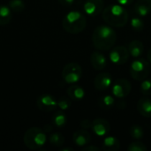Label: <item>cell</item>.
I'll return each instance as SVG.
<instances>
[{
    "instance_id": "obj_1",
    "label": "cell",
    "mask_w": 151,
    "mask_h": 151,
    "mask_svg": "<svg viewBox=\"0 0 151 151\" xmlns=\"http://www.w3.org/2000/svg\"><path fill=\"white\" fill-rule=\"evenodd\" d=\"M117 41V34L109 25L98 26L92 34L93 46L98 50L106 51L111 50Z\"/></svg>"
},
{
    "instance_id": "obj_2",
    "label": "cell",
    "mask_w": 151,
    "mask_h": 151,
    "mask_svg": "<svg viewBox=\"0 0 151 151\" xmlns=\"http://www.w3.org/2000/svg\"><path fill=\"white\" fill-rule=\"evenodd\" d=\"M103 19L113 27H122L128 22V12L121 4H111L103 11Z\"/></svg>"
},
{
    "instance_id": "obj_3",
    "label": "cell",
    "mask_w": 151,
    "mask_h": 151,
    "mask_svg": "<svg viewBox=\"0 0 151 151\" xmlns=\"http://www.w3.org/2000/svg\"><path fill=\"white\" fill-rule=\"evenodd\" d=\"M87 26L86 16L78 11L69 12L62 20V27L65 31L72 35L81 33Z\"/></svg>"
},
{
    "instance_id": "obj_4",
    "label": "cell",
    "mask_w": 151,
    "mask_h": 151,
    "mask_svg": "<svg viewBox=\"0 0 151 151\" xmlns=\"http://www.w3.org/2000/svg\"><path fill=\"white\" fill-rule=\"evenodd\" d=\"M23 141L27 149L31 150H40L45 145L47 142V136L43 129L39 127H31L26 131Z\"/></svg>"
},
{
    "instance_id": "obj_5",
    "label": "cell",
    "mask_w": 151,
    "mask_h": 151,
    "mask_svg": "<svg viewBox=\"0 0 151 151\" xmlns=\"http://www.w3.org/2000/svg\"><path fill=\"white\" fill-rule=\"evenodd\" d=\"M150 73V63L145 59L138 58L132 62L130 73L134 80L142 81L145 80Z\"/></svg>"
},
{
    "instance_id": "obj_6",
    "label": "cell",
    "mask_w": 151,
    "mask_h": 151,
    "mask_svg": "<svg viewBox=\"0 0 151 151\" xmlns=\"http://www.w3.org/2000/svg\"><path fill=\"white\" fill-rule=\"evenodd\" d=\"M82 77V68L78 63H69L62 70V78L68 84L78 82Z\"/></svg>"
},
{
    "instance_id": "obj_7",
    "label": "cell",
    "mask_w": 151,
    "mask_h": 151,
    "mask_svg": "<svg viewBox=\"0 0 151 151\" xmlns=\"http://www.w3.org/2000/svg\"><path fill=\"white\" fill-rule=\"evenodd\" d=\"M132 89L131 82L127 79H119L117 80L112 87H111V93L117 98H125L127 97Z\"/></svg>"
},
{
    "instance_id": "obj_8",
    "label": "cell",
    "mask_w": 151,
    "mask_h": 151,
    "mask_svg": "<svg viewBox=\"0 0 151 151\" xmlns=\"http://www.w3.org/2000/svg\"><path fill=\"white\" fill-rule=\"evenodd\" d=\"M129 56L130 54L128 49H127L125 46H116L111 50L109 58L113 64L121 65L128 61Z\"/></svg>"
},
{
    "instance_id": "obj_9",
    "label": "cell",
    "mask_w": 151,
    "mask_h": 151,
    "mask_svg": "<svg viewBox=\"0 0 151 151\" xmlns=\"http://www.w3.org/2000/svg\"><path fill=\"white\" fill-rule=\"evenodd\" d=\"M36 105L38 109L43 112L53 111L58 106V101L50 94L41 95L36 100Z\"/></svg>"
},
{
    "instance_id": "obj_10",
    "label": "cell",
    "mask_w": 151,
    "mask_h": 151,
    "mask_svg": "<svg viewBox=\"0 0 151 151\" xmlns=\"http://www.w3.org/2000/svg\"><path fill=\"white\" fill-rule=\"evenodd\" d=\"M104 0H87L83 4V10L88 16H97L104 11Z\"/></svg>"
},
{
    "instance_id": "obj_11",
    "label": "cell",
    "mask_w": 151,
    "mask_h": 151,
    "mask_svg": "<svg viewBox=\"0 0 151 151\" xmlns=\"http://www.w3.org/2000/svg\"><path fill=\"white\" fill-rule=\"evenodd\" d=\"M112 83V76L109 73H98L94 80L95 88L99 91L107 90Z\"/></svg>"
},
{
    "instance_id": "obj_12",
    "label": "cell",
    "mask_w": 151,
    "mask_h": 151,
    "mask_svg": "<svg viewBox=\"0 0 151 151\" xmlns=\"http://www.w3.org/2000/svg\"><path fill=\"white\" fill-rule=\"evenodd\" d=\"M91 128H92L93 132L95 133V134H96L97 136L103 137V136L107 135L108 133L110 132L111 125H110L109 121H107L106 119L98 118L92 121Z\"/></svg>"
},
{
    "instance_id": "obj_13",
    "label": "cell",
    "mask_w": 151,
    "mask_h": 151,
    "mask_svg": "<svg viewBox=\"0 0 151 151\" xmlns=\"http://www.w3.org/2000/svg\"><path fill=\"white\" fill-rule=\"evenodd\" d=\"M73 141L78 147H85L91 142V135L86 129L82 128L73 134Z\"/></svg>"
},
{
    "instance_id": "obj_14",
    "label": "cell",
    "mask_w": 151,
    "mask_h": 151,
    "mask_svg": "<svg viewBox=\"0 0 151 151\" xmlns=\"http://www.w3.org/2000/svg\"><path fill=\"white\" fill-rule=\"evenodd\" d=\"M90 63H91L93 68L97 71L104 70L107 66V59H106L105 56L97 50L92 52V54L90 56Z\"/></svg>"
},
{
    "instance_id": "obj_15",
    "label": "cell",
    "mask_w": 151,
    "mask_h": 151,
    "mask_svg": "<svg viewBox=\"0 0 151 151\" xmlns=\"http://www.w3.org/2000/svg\"><path fill=\"white\" fill-rule=\"evenodd\" d=\"M134 11L140 17H145L151 12V0H137L134 4Z\"/></svg>"
},
{
    "instance_id": "obj_16",
    "label": "cell",
    "mask_w": 151,
    "mask_h": 151,
    "mask_svg": "<svg viewBox=\"0 0 151 151\" xmlns=\"http://www.w3.org/2000/svg\"><path fill=\"white\" fill-rule=\"evenodd\" d=\"M137 111L139 113L145 117L151 118V99L148 97H142L137 104Z\"/></svg>"
},
{
    "instance_id": "obj_17",
    "label": "cell",
    "mask_w": 151,
    "mask_h": 151,
    "mask_svg": "<svg viewBox=\"0 0 151 151\" xmlns=\"http://www.w3.org/2000/svg\"><path fill=\"white\" fill-rule=\"evenodd\" d=\"M67 96L71 100L73 101H81L85 96V91L82 88V87L78 85H72L70 86L66 90Z\"/></svg>"
},
{
    "instance_id": "obj_18",
    "label": "cell",
    "mask_w": 151,
    "mask_h": 151,
    "mask_svg": "<svg viewBox=\"0 0 151 151\" xmlns=\"http://www.w3.org/2000/svg\"><path fill=\"white\" fill-rule=\"evenodd\" d=\"M102 149L105 151H118L120 149L119 141L114 136H107L104 139Z\"/></svg>"
},
{
    "instance_id": "obj_19",
    "label": "cell",
    "mask_w": 151,
    "mask_h": 151,
    "mask_svg": "<svg viewBox=\"0 0 151 151\" xmlns=\"http://www.w3.org/2000/svg\"><path fill=\"white\" fill-rule=\"evenodd\" d=\"M128 51L129 54L133 57V58H139L141 55H142L143 51H144V45L143 43L139 41V40H134L132 41L129 44H128Z\"/></svg>"
},
{
    "instance_id": "obj_20",
    "label": "cell",
    "mask_w": 151,
    "mask_h": 151,
    "mask_svg": "<svg viewBox=\"0 0 151 151\" xmlns=\"http://www.w3.org/2000/svg\"><path fill=\"white\" fill-rule=\"evenodd\" d=\"M12 18V11L8 5H0V26H6Z\"/></svg>"
},
{
    "instance_id": "obj_21",
    "label": "cell",
    "mask_w": 151,
    "mask_h": 151,
    "mask_svg": "<svg viewBox=\"0 0 151 151\" xmlns=\"http://www.w3.org/2000/svg\"><path fill=\"white\" fill-rule=\"evenodd\" d=\"M116 102H115V98L112 96L107 95V96H104L102 97L99 98L98 100V105L100 108H102L103 110H111V108L114 107Z\"/></svg>"
},
{
    "instance_id": "obj_22",
    "label": "cell",
    "mask_w": 151,
    "mask_h": 151,
    "mask_svg": "<svg viewBox=\"0 0 151 151\" xmlns=\"http://www.w3.org/2000/svg\"><path fill=\"white\" fill-rule=\"evenodd\" d=\"M67 122V118L65 114L63 112V111H56L52 117V123L57 127H63L66 125Z\"/></svg>"
},
{
    "instance_id": "obj_23",
    "label": "cell",
    "mask_w": 151,
    "mask_h": 151,
    "mask_svg": "<svg viewBox=\"0 0 151 151\" xmlns=\"http://www.w3.org/2000/svg\"><path fill=\"white\" fill-rule=\"evenodd\" d=\"M49 142L52 146L61 147L65 143V137L60 133H54V134L50 135Z\"/></svg>"
},
{
    "instance_id": "obj_24",
    "label": "cell",
    "mask_w": 151,
    "mask_h": 151,
    "mask_svg": "<svg viewBox=\"0 0 151 151\" xmlns=\"http://www.w3.org/2000/svg\"><path fill=\"white\" fill-rule=\"evenodd\" d=\"M129 133H130V135L133 139L134 140H142L143 137H144V130L143 128L139 126V125H134L133 126L130 130H129Z\"/></svg>"
},
{
    "instance_id": "obj_25",
    "label": "cell",
    "mask_w": 151,
    "mask_h": 151,
    "mask_svg": "<svg viewBox=\"0 0 151 151\" xmlns=\"http://www.w3.org/2000/svg\"><path fill=\"white\" fill-rule=\"evenodd\" d=\"M8 6L13 12H21L24 11L26 4L23 0H11L8 3Z\"/></svg>"
},
{
    "instance_id": "obj_26",
    "label": "cell",
    "mask_w": 151,
    "mask_h": 151,
    "mask_svg": "<svg viewBox=\"0 0 151 151\" xmlns=\"http://www.w3.org/2000/svg\"><path fill=\"white\" fill-rule=\"evenodd\" d=\"M131 27L136 32H142L145 28V23L142 19L139 17H133L131 19Z\"/></svg>"
},
{
    "instance_id": "obj_27",
    "label": "cell",
    "mask_w": 151,
    "mask_h": 151,
    "mask_svg": "<svg viewBox=\"0 0 151 151\" xmlns=\"http://www.w3.org/2000/svg\"><path fill=\"white\" fill-rule=\"evenodd\" d=\"M127 150L128 151H147L148 148L146 147V145L144 143H142V142L136 141L132 142L131 144L128 145L127 147Z\"/></svg>"
},
{
    "instance_id": "obj_28",
    "label": "cell",
    "mask_w": 151,
    "mask_h": 151,
    "mask_svg": "<svg viewBox=\"0 0 151 151\" xmlns=\"http://www.w3.org/2000/svg\"><path fill=\"white\" fill-rule=\"evenodd\" d=\"M141 92L144 96H151V80H143L141 84Z\"/></svg>"
},
{
    "instance_id": "obj_29",
    "label": "cell",
    "mask_w": 151,
    "mask_h": 151,
    "mask_svg": "<svg viewBox=\"0 0 151 151\" xmlns=\"http://www.w3.org/2000/svg\"><path fill=\"white\" fill-rule=\"evenodd\" d=\"M72 105L71 103V98H67V97H61L59 98V100L58 101V106L59 107V109L61 111H66L68 110Z\"/></svg>"
},
{
    "instance_id": "obj_30",
    "label": "cell",
    "mask_w": 151,
    "mask_h": 151,
    "mask_svg": "<svg viewBox=\"0 0 151 151\" xmlns=\"http://www.w3.org/2000/svg\"><path fill=\"white\" fill-rule=\"evenodd\" d=\"M81 127L83 128V129H88V128H91L92 127V121H90L89 119H84L81 122Z\"/></svg>"
},
{
    "instance_id": "obj_31",
    "label": "cell",
    "mask_w": 151,
    "mask_h": 151,
    "mask_svg": "<svg viewBox=\"0 0 151 151\" xmlns=\"http://www.w3.org/2000/svg\"><path fill=\"white\" fill-rule=\"evenodd\" d=\"M58 3H59L61 5L65 6V7H68V6L73 5L75 0H58Z\"/></svg>"
},
{
    "instance_id": "obj_32",
    "label": "cell",
    "mask_w": 151,
    "mask_h": 151,
    "mask_svg": "<svg viewBox=\"0 0 151 151\" xmlns=\"http://www.w3.org/2000/svg\"><path fill=\"white\" fill-rule=\"evenodd\" d=\"M101 150L100 148L96 147V146H93V145H88L83 148V151H99Z\"/></svg>"
},
{
    "instance_id": "obj_33",
    "label": "cell",
    "mask_w": 151,
    "mask_h": 151,
    "mask_svg": "<svg viewBox=\"0 0 151 151\" xmlns=\"http://www.w3.org/2000/svg\"><path fill=\"white\" fill-rule=\"evenodd\" d=\"M134 0H117V2L119 4L123 5V6H125V5H130L132 3H134Z\"/></svg>"
},
{
    "instance_id": "obj_34",
    "label": "cell",
    "mask_w": 151,
    "mask_h": 151,
    "mask_svg": "<svg viewBox=\"0 0 151 151\" xmlns=\"http://www.w3.org/2000/svg\"><path fill=\"white\" fill-rule=\"evenodd\" d=\"M43 130L45 131V133H48V132H51L52 131V127L50 125H46L43 128Z\"/></svg>"
},
{
    "instance_id": "obj_35",
    "label": "cell",
    "mask_w": 151,
    "mask_h": 151,
    "mask_svg": "<svg viewBox=\"0 0 151 151\" xmlns=\"http://www.w3.org/2000/svg\"><path fill=\"white\" fill-rule=\"evenodd\" d=\"M147 58H148V59H149V62L151 64V48L149 50V51H148Z\"/></svg>"
},
{
    "instance_id": "obj_36",
    "label": "cell",
    "mask_w": 151,
    "mask_h": 151,
    "mask_svg": "<svg viewBox=\"0 0 151 151\" xmlns=\"http://www.w3.org/2000/svg\"><path fill=\"white\" fill-rule=\"evenodd\" d=\"M60 150L61 151H73V149H72V148H63V149H61Z\"/></svg>"
}]
</instances>
